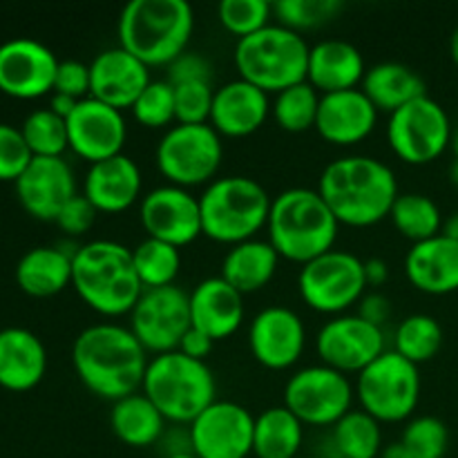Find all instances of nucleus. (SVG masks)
<instances>
[{
  "instance_id": "obj_10",
  "label": "nucleus",
  "mask_w": 458,
  "mask_h": 458,
  "mask_svg": "<svg viewBox=\"0 0 458 458\" xmlns=\"http://www.w3.org/2000/svg\"><path fill=\"white\" fill-rule=\"evenodd\" d=\"M356 398L378 423L410 420L420 401L419 367L387 349L356 376Z\"/></svg>"
},
{
  "instance_id": "obj_58",
  "label": "nucleus",
  "mask_w": 458,
  "mask_h": 458,
  "mask_svg": "<svg viewBox=\"0 0 458 458\" xmlns=\"http://www.w3.org/2000/svg\"><path fill=\"white\" fill-rule=\"evenodd\" d=\"M450 148H452V152H454V157L458 159V130H454V132H452V141H450Z\"/></svg>"
},
{
  "instance_id": "obj_16",
  "label": "nucleus",
  "mask_w": 458,
  "mask_h": 458,
  "mask_svg": "<svg viewBox=\"0 0 458 458\" xmlns=\"http://www.w3.org/2000/svg\"><path fill=\"white\" fill-rule=\"evenodd\" d=\"M255 416L231 401H215L191 425V450L197 458H246L253 454Z\"/></svg>"
},
{
  "instance_id": "obj_45",
  "label": "nucleus",
  "mask_w": 458,
  "mask_h": 458,
  "mask_svg": "<svg viewBox=\"0 0 458 458\" xmlns=\"http://www.w3.org/2000/svg\"><path fill=\"white\" fill-rule=\"evenodd\" d=\"M174 88V114L177 123L195 125L208 123L210 110H213L215 88L213 83L197 81V83L173 85Z\"/></svg>"
},
{
  "instance_id": "obj_3",
  "label": "nucleus",
  "mask_w": 458,
  "mask_h": 458,
  "mask_svg": "<svg viewBox=\"0 0 458 458\" xmlns=\"http://www.w3.org/2000/svg\"><path fill=\"white\" fill-rule=\"evenodd\" d=\"M72 286L92 311L103 318L130 316L143 293L132 264V249L112 240L76 246Z\"/></svg>"
},
{
  "instance_id": "obj_55",
  "label": "nucleus",
  "mask_w": 458,
  "mask_h": 458,
  "mask_svg": "<svg viewBox=\"0 0 458 458\" xmlns=\"http://www.w3.org/2000/svg\"><path fill=\"white\" fill-rule=\"evenodd\" d=\"M441 235H445V237H450V240L458 242V213L450 215V217H447L445 222H443Z\"/></svg>"
},
{
  "instance_id": "obj_5",
  "label": "nucleus",
  "mask_w": 458,
  "mask_h": 458,
  "mask_svg": "<svg viewBox=\"0 0 458 458\" xmlns=\"http://www.w3.org/2000/svg\"><path fill=\"white\" fill-rule=\"evenodd\" d=\"M195 27L186 0H132L119 13V47L148 67H168L182 56Z\"/></svg>"
},
{
  "instance_id": "obj_4",
  "label": "nucleus",
  "mask_w": 458,
  "mask_h": 458,
  "mask_svg": "<svg viewBox=\"0 0 458 458\" xmlns=\"http://www.w3.org/2000/svg\"><path fill=\"white\" fill-rule=\"evenodd\" d=\"M340 224L313 188H289L273 197L268 242L282 259L307 264L335 249Z\"/></svg>"
},
{
  "instance_id": "obj_37",
  "label": "nucleus",
  "mask_w": 458,
  "mask_h": 458,
  "mask_svg": "<svg viewBox=\"0 0 458 458\" xmlns=\"http://www.w3.org/2000/svg\"><path fill=\"white\" fill-rule=\"evenodd\" d=\"M443 347V327L428 313H414L398 322L394 331V352L420 367L437 358Z\"/></svg>"
},
{
  "instance_id": "obj_12",
  "label": "nucleus",
  "mask_w": 458,
  "mask_h": 458,
  "mask_svg": "<svg viewBox=\"0 0 458 458\" xmlns=\"http://www.w3.org/2000/svg\"><path fill=\"white\" fill-rule=\"evenodd\" d=\"M356 387L349 376L327 365L295 371L284 385V407L309 428H334L353 410Z\"/></svg>"
},
{
  "instance_id": "obj_19",
  "label": "nucleus",
  "mask_w": 458,
  "mask_h": 458,
  "mask_svg": "<svg viewBox=\"0 0 458 458\" xmlns=\"http://www.w3.org/2000/svg\"><path fill=\"white\" fill-rule=\"evenodd\" d=\"M67 139L70 150L92 165L123 155L128 123L123 112L88 97L67 116Z\"/></svg>"
},
{
  "instance_id": "obj_7",
  "label": "nucleus",
  "mask_w": 458,
  "mask_h": 458,
  "mask_svg": "<svg viewBox=\"0 0 458 458\" xmlns=\"http://www.w3.org/2000/svg\"><path fill=\"white\" fill-rule=\"evenodd\" d=\"M141 392L168 423L191 425L217 401V383L208 362L192 360L182 352L159 353L148 362Z\"/></svg>"
},
{
  "instance_id": "obj_50",
  "label": "nucleus",
  "mask_w": 458,
  "mask_h": 458,
  "mask_svg": "<svg viewBox=\"0 0 458 458\" xmlns=\"http://www.w3.org/2000/svg\"><path fill=\"white\" fill-rule=\"evenodd\" d=\"M358 316L369 322V325H376L383 329L389 322V318H392V300L387 295L378 293V291L365 293L360 298V302H358Z\"/></svg>"
},
{
  "instance_id": "obj_28",
  "label": "nucleus",
  "mask_w": 458,
  "mask_h": 458,
  "mask_svg": "<svg viewBox=\"0 0 458 458\" xmlns=\"http://www.w3.org/2000/svg\"><path fill=\"white\" fill-rule=\"evenodd\" d=\"M405 276L420 293H454L458 291V242L437 235L411 244L405 258Z\"/></svg>"
},
{
  "instance_id": "obj_57",
  "label": "nucleus",
  "mask_w": 458,
  "mask_h": 458,
  "mask_svg": "<svg viewBox=\"0 0 458 458\" xmlns=\"http://www.w3.org/2000/svg\"><path fill=\"white\" fill-rule=\"evenodd\" d=\"M450 179H452V183H454V186L458 188V159H454V164H452V168H450Z\"/></svg>"
},
{
  "instance_id": "obj_24",
  "label": "nucleus",
  "mask_w": 458,
  "mask_h": 458,
  "mask_svg": "<svg viewBox=\"0 0 458 458\" xmlns=\"http://www.w3.org/2000/svg\"><path fill=\"white\" fill-rule=\"evenodd\" d=\"M271 116L268 94L250 85L249 81L235 79L215 89L213 110L208 123L219 137L242 139L258 132Z\"/></svg>"
},
{
  "instance_id": "obj_56",
  "label": "nucleus",
  "mask_w": 458,
  "mask_h": 458,
  "mask_svg": "<svg viewBox=\"0 0 458 458\" xmlns=\"http://www.w3.org/2000/svg\"><path fill=\"white\" fill-rule=\"evenodd\" d=\"M450 52H452V61L456 63L458 67V27L454 30V34H452V40H450Z\"/></svg>"
},
{
  "instance_id": "obj_20",
  "label": "nucleus",
  "mask_w": 458,
  "mask_h": 458,
  "mask_svg": "<svg viewBox=\"0 0 458 458\" xmlns=\"http://www.w3.org/2000/svg\"><path fill=\"white\" fill-rule=\"evenodd\" d=\"M307 329L293 309L267 307L250 320L249 349L255 360L271 371H284L302 358Z\"/></svg>"
},
{
  "instance_id": "obj_39",
  "label": "nucleus",
  "mask_w": 458,
  "mask_h": 458,
  "mask_svg": "<svg viewBox=\"0 0 458 458\" xmlns=\"http://www.w3.org/2000/svg\"><path fill=\"white\" fill-rule=\"evenodd\" d=\"M320 97L322 94L309 81L291 85V88L276 94L271 103V116L276 119L277 128L293 134L316 128Z\"/></svg>"
},
{
  "instance_id": "obj_38",
  "label": "nucleus",
  "mask_w": 458,
  "mask_h": 458,
  "mask_svg": "<svg viewBox=\"0 0 458 458\" xmlns=\"http://www.w3.org/2000/svg\"><path fill=\"white\" fill-rule=\"evenodd\" d=\"M132 264L143 289L173 286L182 271V253L177 246L146 237L132 249Z\"/></svg>"
},
{
  "instance_id": "obj_49",
  "label": "nucleus",
  "mask_w": 458,
  "mask_h": 458,
  "mask_svg": "<svg viewBox=\"0 0 458 458\" xmlns=\"http://www.w3.org/2000/svg\"><path fill=\"white\" fill-rule=\"evenodd\" d=\"M54 92L83 101L89 97V65L81 61H61L54 79Z\"/></svg>"
},
{
  "instance_id": "obj_41",
  "label": "nucleus",
  "mask_w": 458,
  "mask_h": 458,
  "mask_svg": "<svg viewBox=\"0 0 458 458\" xmlns=\"http://www.w3.org/2000/svg\"><path fill=\"white\" fill-rule=\"evenodd\" d=\"M343 9L340 0H277L273 3V16L280 21L282 27L293 31L316 30L334 21Z\"/></svg>"
},
{
  "instance_id": "obj_22",
  "label": "nucleus",
  "mask_w": 458,
  "mask_h": 458,
  "mask_svg": "<svg viewBox=\"0 0 458 458\" xmlns=\"http://www.w3.org/2000/svg\"><path fill=\"white\" fill-rule=\"evenodd\" d=\"M150 81V67L123 47L106 49L89 63V97L121 112L134 106Z\"/></svg>"
},
{
  "instance_id": "obj_33",
  "label": "nucleus",
  "mask_w": 458,
  "mask_h": 458,
  "mask_svg": "<svg viewBox=\"0 0 458 458\" xmlns=\"http://www.w3.org/2000/svg\"><path fill=\"white\" fill-rule=\"evenodd\" d=\"M165 423L161 411L143 392L112 403L110 428L114 437L128 447H150L164 438Z\"/></svg>"
},
{
  "instance_id": "obj_46",
  "label": "nucleus",
  "mask_w": 458,
  "mask_h": 458,
  "mask_svg": "<svg viewBox=\"0 0 458 458\" xmlns=\"http://www.w3.org/2000/svg\"><path fill=\"white\" fill-rule=\"evenodd\" d=\"M34 155L27 148L21 128L0 123V182H16Z\"/></svg>"
},
{
  "instance_id": "obj_23",
  "label": "nucleus",
  "mask_w": 458,
  "mask_h": 458,
  "mask_svg": "<svg viewBox=\"0 0 458 458\" xmlns=\"http://www.w3.org/2000/svg\"><path fill=\"white\" fill-rule=\"evenodd\" d=\"M378 110L360 88L322 94L316 130L331 146H356L374 132Z\"/></svg>"
},
{
  "instance_id": "obj_29",
  "label": "nucleus",
  "mask_w": 458,
  "mask_h": 458,
  "mask_svg": "<svg viewBox=\"0 0 458 458\" xmlns=\"http://www.w3.org/2000/svg\"><path fill=\"white\" fill-rule=\"evenodd\" d=\"M365 58L349 40H320L309 49L307 81L320 94L356 89L365 79Z\"/></svg>"
},
{
  "instance_id": "obj_34",
  "label": "nucleus",
  "mask_w": 458,
  "mask_h": 458,
  "mask_svg": "<svg viewBox=\"0 0 458 458\" xmlns=\"http://www.w3.org/2000/svg\"><path fill=\"white\" fill-rule=\"evenodd\" d=\"M302 443L304 425L284 405L255 416L253 454L258 458H298Z\"/></svg>"
},
{
  "instance_id": "obj_59",
  "label": "nucleus",
  "mask_w": 458,
  "mask_h": 458,
  "mask_svg": "<svg viewBox=\"0 0 458 458\" xmlns=\"http://www.w3.org/2000/svg\"><path fill=\"white\" fill-rule=\"evenodd\" d=\"M168 458H197L192 452H177V454H168Z\"/></svg>"
},
{
  "instance_id": "obj_15",
  "label": "nucleus",
  "mask_w": 458,
  "mask_h": 458,
  "mask_svg": "<svg viewBox=\"0 0 458 458\" xmlns=\"http://www.w3.org/2000/svg\"><path fill=\"white\" fill-rule=\"evenodd\" d=\"M318 356L322 365L340 371V374H360L376 358L387 352L385 347V331L369 325L358 313L353 316H335L325 322L316 338Z\"/></svg>"
},
{
  "instance_id": "obj_53",
  "label": "nucleus",
  "mask_w": 458,
  "mask_h": 458,
  "mask_svg": "<svg viewBox=\"0 0 458 458\" xmlns=\"http://www.w3.org/2000/svg\"><path fill=\"white\" fill-rule=\"evenodd\" d=\"M79 106V101L72 97H65V94H56L52 92V101H49V110L54 112V114L63 116V119L67 121V116L74 112V107Z\"/></svg>"
},
{
  "instance_id": "obj_1",
  "label": "nucleus",
  "mask_w": 458,
  "mask_h": 458,
  "mask_svg": "<svg viewBox=\"0 0 458 458\" xmlns=\"http://www.w3.org/2000/svg\"><path fill=\"white\" fill-rule=\"evenodd\" d=\"M148 352L130 327L103 322L76 335L72 365L88 392L103 401H121L141 392L148 369Z\"/></svg>"
},
{
  "instance_id": "obj_42",
  "label": "nucleus",
  "mask_w": 458,
  "mask_h": 458,
  "mask_svg": "<svg viewBox=\"0 0 458 458\" xmlns=\"http://www.w3.org/2000/svg\"><path fill=\"white\" fill-rule=\"evenodd\" d=\"M401 443L411 458H443L450 445V432L437 416H416L407 420Z\"/></svg>"
},
{
  "instance_id": "obj_25",
  "label": "nucleus",
  "mask_w": 458,
  "mask_h": 458,
  "mask_svg": "<svg viewBox=\"0 0 458 458\" xmlns=\"http://www.w3.org/2000/svg\"><path fill=\"white\" fill-rule=\"evenodd\" d=\"M143 177L137 161L128 155L92 164L85 173L83 195L106 215H119L141 201Z\"/></svg>"
},
{
  "instance_id": "obj_44",
  "label": "nucleus",
  "mask_w": 458,
  "mask_h": 458,
  "mask_svg": "<svg viewBox=\"0 0 458 458\" xmlns=\"http://www.w3.org/2000/svg\"><path fill=\"white\" fill-rule=\"evenodd\" d=\"M134 121L148 130H161V128H173L177 121L174 114V88L168 81H150L141 97L134 101L130 107Z\"/></svg>"
},
{
  "instance_id": "obj_9",
  "label": "nucleus",
  "mask_w": 458,
  "mask_h": 458,
  "mask_svg": "<svg viewBox=\"0 0 458 458\" xmlns=\"http://www.w3.org/2000/svg\"><path fill=\"white\" fill-rule=\"evenodd\" d=\"M222 159V137L210 123L173 125L159 139L155 152L161 177L186 191L215 182Z\"/></svg>"
},
{
  "instance_id": "obj_27",
  "label": "nucleus",
  "mask_w": 458,
  "mask_h": 458,
  "mask_svg": "<svg viewBox=\"0 0 458 458\" xmlns=\"http://www.w3.org/2000/svg\"><path fill=\"white\" fill-rule=\"evenodd\" d=\"M47 371V349L43 340L22 327L0 331V387L7 392H30L38 387Z\"/></svg>"
},
{
  "instance_id": "obj_54",
  "label": "nucleus",
  "mask_w": 458,
  "mask_h": 458,
  "mask_svg": "<svg viewBox=\"0 0 458 458\" xmlns=\"http://www.w3.org/2000/svg\"><path fill=\"white\" fill-rule=\"evenodd\" d=\"M378 458H411V456L410 452L405 450V445H403L401 441H396V443H389V445H383Z\"/></svg>"
},
{
  "instance_id": "obj_40",
  "label": "nucleus",
  "mask_w": 458,
  "mask_h": 458,
  "mask_svg": "<svg viewBox=\"0 0 458 458\" xmlns=\"http://www.w3.org/2000/svg\"><path fill=\"white\" fill-rule=\"evenodd\" d=\"M21 132L34 157H63V152L70 148L67 121L54 114L49 107L30 112L22 121Z\"/></svg>"
},
{
  "instance_id": "obj_43",
  "label": "nucleus",
  "mask_w": 458,
  "mask_h": 458,
  "mask_svg": "<svg viewBox=\"0 0 458 458\" xmlns=\"http://www.w3.org/2000/svg\"><path fill=\"white\" fill-rule=\"evenodd\" d=\"M217 16L224 30L242 40L271 25L273 4L267 0H222Z\"/></svg>"
},
{
  "instance_id": "obj_21",
  "label": "nucleus",
  "mask_w": 458,
  "mask_h": 458,
  "mask_svg": "<svg viewBox=\"0 0 458 458\" xmlns=\"http://www.w3.org/2000/svg\"><path fill=\"white\" fill-rule=\"evenodd\" d=\"M13 186L22 208L40 222H56L63 206L79 195L74 170L63 157H34Z\"/></svg>"
},
{
  "instance_id": "obj_52",
  "label": "nucleus",
  "mask_w": 458,
  "mask_h": 458,
  "mask_svg": "<svg viewBox=\"0 0 458 458\" xmlns=\"http://www.w3.org/2000/svg\"><path fill=\"white\" fill-rule=\"evenodd\" d=\"M365 280H367V289H380V286L387 284L389 280V267L385 259L380 258H371L365 259Z\"/></svg>"
},
{
  "instance_id": "obj_36",
  "label": "nucleus",
  "mask_w": 458,
  "mask_h": 458,
  "mask_svg": "<svg viewBox=\"0 0 458 458\" xmlns=\"http://www.w3.org/2000/svg\"><path fill=\"white\" fill-rule=\"evenodd\" d=\"M331 443L340 458H378L383 450L380 423L362 410H352L331 428Z\"/></svg>"
},
{
  "instance_id": "obj_8",
  "label": "nucleus",
  "mask_w": 458,
  "mask_h": 458,
  "mask_svg": "<svg viewBox=\"0 0 458 458\" xmlns=\"http://www.w3.org/2000/svg\"><path fill=\"white\" fill-rule=\"evenodd\" d=\"M309 49L302 34L271 22L258 34L237 40L233 58L240 79L267 94H280L307 81Z\"/></svg>"
},
{
  "instance_id": "obj_35",
  "label": "nucleus",
  "mask_w": 458,
  "mask_h": 458,
  "mask_svg": "<svg viewBox=\"0 0 458 458\" xmlns=\"http://www.w3.org/2000/svg\"><path fill=\"white\" fill-rule=\"evenodd\" d=\"M389 217H392L394 228L405 240H410L411 244L441 235L443 222H445L437 201L428 195H420V192H403V195H398Z\"/></svg>"
},
{
  "instance_id": "obj_17",
  "label": "nucleus",
  "mask_w": 458,
  "mask_h": 458,
  "mask_svg": "<svg viewBox=\"0 0 458 458\" xmlns=\"http://www.w3.org/2000/svg\"><path fill=\"white\" fill-rule=\"evenodd\" d=\"M139 219L148 237L173 244L177 249H183L204 235L199 197L173 183L152 188L148 195L141 197Z\"/></svg>"
},
{
  "instance_id": "obj_2",
  "label": "nucleus",
  "mask_w": 458,
  "mask_h": 458,
  "mask_svg": "<svg viewBox=\"0 0 458 458\" xmlns=\"http://www.w3.org/2000/svg\"><path fill=\"white\" fill-rule=\"evenodd\" d=\"M318 192L338 224L369 228L392 213L398 199V182L385 161L367 155H349L331 161L320 174Z\"/></svg>"
},
{
  "instance_id": "obj_31",
  "label": "nucleus",
  "mask_w": 458,
  "mask_h": 458,
  "mask_svg": "<svg viewBox=\"0 0 458 458\" xmlns=\"http://www.w3.org/2000/svg\"><path fill=\"white\" fill-rule=\"evenodd\" d=\"M360 89L374 103L376 110L387 112V114H394L416 98L428 97V85L420 79L419 72L396 61L376 63L374 67H367Z\"/></svg>"
},
{
  "instance_id": "obj_48",
  "label": "nucleus",
  "mask_w": 458,
  "mask_h": 458,
  "mask_svg": "<svg viewBox=\"0 0 458 458\" xmlns=\"http://www.w3.org/2000/svg\"><path fill=\"white\" fill-rule=\"evenodd\" d=\"M168 81L170 85H183V83H197V81H206L213 83V65L206 56L199 52H183L182 56L174 58L168 65Z\"/></svg>"
},
{
  "instance_id": "obj_11",
  "label": "nucleus",
  "mask_w": 458,
  "mask_h": 458,
  "mask_svg": "<svg viewBox=\"0 0 458 458\" xmlns=\"http://www.w3.org/2000/svg\"><path fill=\"white\" fill-rule=\"evenodd\" d=\"M298 291L309 309L325 316H343L360 302L367 291L365 259L349 250L334 249L311 262L302 264Z\"/></svg>"
},
{
  "instance_id": "obj_32",
  "label": "nucleus",
  "mask_w": 458,
  "mask_h": 458,
  "mask_svg": "<svg viewBox=\"0 0 458 458\" xmlns=\"http://www.w3.org/2000/svg\"><path fill=\"white\" fill-rule=\"evenodd\" d=\"M280 255L268 240H249L231 246L222 262V277L242 295L258 293L276 277Z\"/></svg>"
},
{
  "instance_id": "obj_14",
  "label": "nucleus",
  "mask_w": 458,
  "mask_h": 458,
  "mask_svg": "<svg viewBox=\"0 0 458 458\" xmlns=\"http://www.w3.org/2000/svg\"><path fill=\"white\" fill-rule=\"evenodd\" d=\"M191 327V293L177 284L143 289L141 298L130 311V331L143 349L155 356L177 352Z\"/></svg>"
},
{
  "instance_id": "obj_26",
  "label": "nucleus",
  "mask_w": 458,
  "mask_h": 458,
  "mask_svg": "<svg viewBox=\"0 0 458 458\" xmlns=\"http://www.w3.org/2000/svg\"><path fill=\"white\" fill-rule=\"evenodd\" d=\"M191 322L215 343L231 338L244 322V295L222 276L206 277L191 293Z\"/></svg>"
},
{
  "instance_id": "obj_13",
  "label": "nucleus",
  "mask_w": 458,
  "mask_h": 458,
  "mask_svg": "<svg viewBox=\"0 0 458 458\" xmlns=\"http://www.w3.org/2000/svg\"><path fill=\"white\" fill-rule=\"evenodd\" d=\"M452 123L445 107L432 97H420L389 114L387 143L410 165H428L450 148Z\"/></svg>"
},
{
  "instance_id": "obj_51",
  "label": "nucleus",
  "mask_w": 458,
  "mask_h": 458,
  "mask_svg": "<svg viewBox=\"0 0 458 458\" xmlns=\"http://www.w3.org/2000/svg\"><path fill=\"white\" fill-rule=\"evenodd\" d=\"M213 347H215V340L210 338V335H206L204 331L191 327V329L183 334L182 343H179V347H177V352H182L183 356L192 358V360L206 362V358L213 353Z\"/></svg>"
},
{
  "instance_id": "obj_6",
  "label": "nucleus",
  "mask_w": 458,
  "mask_h": 458,
  "mask_svg": "<svg viewBox=\"0 0 458 458\" xmlns=\"http://www.w3.org/2000/svg\"><path fill=\"white\" fill-rule=\"evenodd\" d=\"M271 201L273 197L258 179L217 177L199 195L201 233L228 246L255 240L267 228Z\"/></svg>"
},
{
  "instance_id": "obj_30",
  "label": "nucleus",
  "mask_w": 458,
  "mask_h": 458,
  "mask_svg": "<svg viewBox=\"0 0 458 458\" xmlns=\"http://www.w3.org/2000/svg\"><path fill=\"white\" fill-rule=\"evenodd\" d=\"M74 250H65L61 246H36L27 250L16 264V284L31 298L58 295L72 286Z\"/></svg>"
},
{
  "instance_id": "obj_18",
  "label": "nucleus",
  "mask_w": 458,
  "mask_h": 458,
  "mask_svg": "<svg viewBox=\"0 0 458 458\" xmlns=\"http://www.w3.org/2000/svg\"><path fill=\"white\" fill-rule=\"evenodd\" d=\"M58 58L40 40L18 36L0 45V92L7 97L40 98L54 92Z\"/></svg>"
},
{
  "instance_id": "obj_47",
  "label": "nucleus",
  "mask_w": 458,
  "mask_h": 458,
  "mask_svg": "<svg viewBox=\"0 0 458 458\" xmlns=\"http://www.w3.org/2000/svg\"><path fill=\"white\" fill-rule=\"evenodd\" d=\"M97 215H98V210L94 208V206L89 204L88 197L81 192V195L72 197V199L63 206V210L58 213L56 222L54 224H56L63 233H67V235L79 237L94 226V219H97Z\"/></svg>"
}]
</instances>
